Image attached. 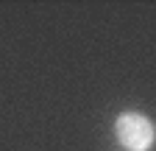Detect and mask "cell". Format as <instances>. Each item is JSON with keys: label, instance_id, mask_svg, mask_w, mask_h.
Segmentation results:
<instances>
[{"label": "cell", "instance_id": "cell-1", "mask_svg": "<svg viewBox=\"0 0 156 151\" xmlns=\"http://www.w3.org/2000/svg\"><path fill=\"white\" fill-rule=\"evenodd\" d=\"M114 134H117V140H120V145L126 151H148L151 143H153V126L145 115L126 112V115L117 118Z\"/></svg>", "mask_w": 156, "mask_h": 151}]
</instances>
